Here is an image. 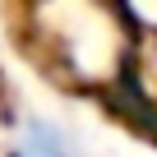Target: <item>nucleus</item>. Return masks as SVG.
I'll list each match as a JSON object with an SVG mask.
<instances>
[{
    "label": "nucleus",
    "mask_w": 157,
    "mask_h": 157,
    "mask_svg": "<svg viewBox=\"0 0 157 157\" xmlns=\"http://www.w3.org/2000/svg\"><path fill=\"white\" fill-rule=\"evenodd\" d=\"M42 42L65 60L78 83H106L125 56L120 19L102 0H42L37 5Z\"/></svg>",
    "instance_id": "f257e3e1"
},
{
    "label": "nucleus",
    "mask_w": 157,
    "mask_h": 157,
    "mask_svg": "<svg viewBox=\"0 0 157 157\" xmlns=\"http://www.w3.org/2000/svg\"><path fill=\"white\" fill-rule=\"evenodd\" d=\"M10 157H74V152H69V143L60 139L56 125H46V120H28V125L19 129V143H14Z\"/></svg>",
    "instance_id": "f03ea898"
}]
</instances>
